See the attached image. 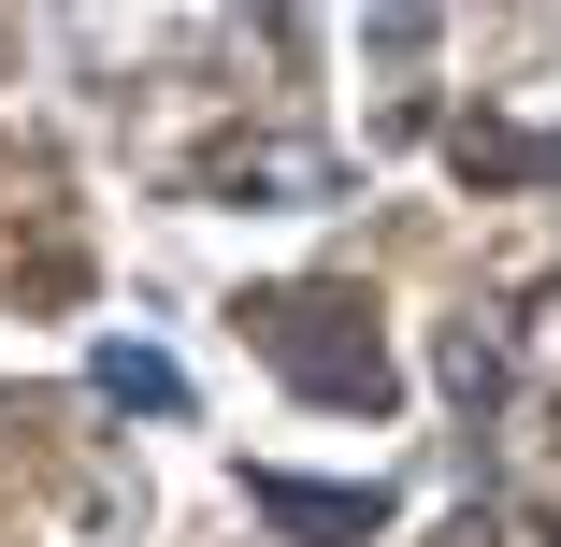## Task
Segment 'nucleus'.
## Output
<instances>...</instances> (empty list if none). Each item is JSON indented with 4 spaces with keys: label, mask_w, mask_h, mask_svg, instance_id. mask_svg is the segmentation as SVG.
Returning <instances> with one entry per match:
<instances>
[{
    "label": "nucleus",
    "mask_w": 561,
    "mask_h": 547,
    "mask_svg": "<svg viewBox=\"0 0 561 547\" xmlns=\"http://www.w3.org/2000/svg\"><path fill=\"white\" fill-rule=\"evenodd\" d=\"M101 389H116V403H145V418H173V403H187V375H173L159 346H101Z\"/></svg>",
    "instance_id": "nucleus-2"
},
{
    "label": "nucleus",
    "mask_w": 561,
    "mask_h": 547,
    "mask_svg": "<svg viewBox=\"0 0 561 547\" xmlns=\"http://www.w3.org/2000/svg\"><path fill=\"white\" fill-rule=\"evenodd\" d=\"M490 375H504V361H490V332L461 317V332H446V389H461V403H490Z\"/></svg>",
    "instance_id": "nucleus-4"
},
{
    "label": "nucleus",
    "mask_w": 561,
    "mask_h": 547,
    "mask_svg": "<svg viewBox=\"0 0 561 547\" xmlns=\"http://www.w3.org/2000/svg\"><path fill=\"white\" fill-rule=\"evenodd\" d=\"M260 504H274V518H302V533H375V490L346 504V490H288V476H260Z\"/></svg>",
    "instance_id": "nucleus-3"
},
{
    "label": "nucleus",
    "mask_w": 561,
    "mask_h": 547,
    "mask_svg": "<svg viewBox=\"0 0 561 547\" xmlns=\"http://www.w3.org/2000/svg\"><path fill=\"white\" fill-rule=\"evenodd\" d=\"M346 303H274L260 332H274V361L317 389V403H389V361H375V332H331Z\"/></svg>",
    "instance_id": "nucleus-1"
}]
</instances>
